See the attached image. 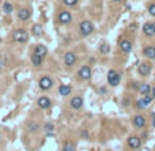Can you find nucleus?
Here are the masks:
<instances>
[{
  "mask_svg": "<svg viewBox=\"0 0 155 151\" xmlns=\"http://www.w3.org/2000/svg\"><path fill=\"white\" fill-rule=\"evenodd\" d=\"M62 151H77V148H76V144L73 142H66L65 144H63Z\"/></svg>",
  "mask_w": 155,
  "mask_h": 151,
  "instance_id": "22",
  "label": "nucleus"
},
{
  "mask_svg": "<svg viewBox=\"0 0 155 151\" xmlns=\"http://www.w3.org/2000/svg\"><path fill=\"white\" fill-rule=\"evenodd\" d=\"M30 18V10L29 8H21L18 11V19L21 21H27Z\"/></svg>",
  "mask_w": 155,
  "mask_h": 151,
  "instance_id": "18",
  "label": "nucleus"
},
{
  "mask_svg": "<svg viewBox=\"0 0 155 151\" xmlns=\"http://www.w3.org/2000/svg\"><path fill=\"white\" fill-rule=\"evenodd\" d=\"M152 26H154V30H155V22H154V24H152Z\"/></svg>",
  "mask_w": 155,
  "mask_h": 151,
  "instance_id": "35",
  "label": "nucleus"
},
{
  "mask_svg": "<svg viewBox=\"0 0 155 151\" xmlns=\"http://www.w3.org/2000/svg\"><path fill=\"white\" fill-rule=\"evenodd\" d=\"M58 92H59L60 96H69L70 92H72V87L67 85V84H60L59 88H58Z\"/></svg>",
  "mask_w": 155,
  "mask_h": 151,
  "instance_id": "16",
  "label": "nucleus"
},
{
  "mask_svg": "<svg viewBox=\"0 0 155 151\" xmlns=\"http://www.w3.org/2000/svg\"><path fill=\"white\" fill-rule=\"evenodd\" d=\"M148 12H150V15L155 17V4H150L148 6Z\"/></svg>",
  "mask_w": 155,
  "mask_h": 151,
  "instance_id": "30",
  "label": "nucleus"
},
{
  "mask_svg": "<svg viewBox=\"0 0 155 151\" xmlns=\"http://www.w3.org/2000/svg\"><path fill=\"white\" fill-rule=\"evenodd\" d=\"M84 106V99L82 96H73L72 99H70V107H72L73 110H80L81 107Z\"/></svg>",
  "mask_w": 155,
  "mask_h": 151,
  "instance_id": "10",
  "label": "nucleus"
},
{
  "mask_svg": "<svg viewBox=\"0 0 155 151\" xmlns=\"http://www.w3.org/2000/svg\"><path fill=\"white\" fill-rule=\"evenodd\" d=\"M143 54H144V56H146V58L154 61L155 59V47H152V45H148V47H146L143 50Z\"/></svg>",
  "mask_w": 155,
  "mask_h": 151,
  "instance_id": "17",
  "label": "nucleus"
},
{
  "mask_svg": "<svg viewBox=\"0 0 155 151\" xmlns=\"http://www.w3.org/2000/svg\"><path fill=\"white\" fill-rule=\"evenodd\" d=\"M12 40L17 43H26L29 40V34L25 29H17L12 33Z\"/></svg>",
  "mask_w": 155,
  "mask_h": 151,
  "instance_id": "2",
  "label": "nucleus"
},
{
  "mask_svg": "<svg viewBox=\"0 0 155 151\" xmlns=\"http://www.w3.org/2000/svg\"><path fill=\"white\" fill-rule=\"evenodd\" d=\"M27 129H29V132H32V133H37L40 130V125L37 124V122H30V124L27 125Z\"/></svg>",
  "mask_w": 155,
  "mask_h": 151,
  "instance_id": "23",
  "label": "nucleus"
},
{
  "mask_svg": "<svg viewBox=\"0 0 155 151\" xmlns=\"http://www.w3.org/2000/svg\"><path fill=\"white\" fill-rule=\"evenodd\" d=\"M107 81L111 87H118V84L121 83V76H119V73L117 70L111 69L107 73Z\"/></svg>",
  "mask_w": 155,
  "mask_h": 151,
  "instance_id": "3",
  "label": "nucleus"
},
{
  "mask_svg": "<svg viewBox=\"0 0 155 151\" xmlns=\"http://www.w3.org/2000/svg\"><path fill=\"white\" fill-rule=\"evenodd\" d=\"M76 62H77V55H76L73 51H69V52L65 54V56H63V63H65L66 67L74 66Z\"/></svg>",
  "mask_w": 155,
  "mask_h": 151,
  "instance_id": "4",
  "label": "nucleus"
},
{
  "mask_svg": "<svg viewBox=\"0 0 155 151\" xmlns=\"http://www.w3.org/2000/svg\"><path fill=\"white\" fill-rule=\"evenodd\" d=\"M32 33H33V36H41L43 34V26L41 25H39V24H36V25H33V28H32Z\"/></svg>",
  "mask_w": 155,
  "mask_h": 151,
  "instance_id": "21",
  "label": "nucleus"
},
{
  "mask_svg": "<svg viewBox=\"0 0 155 151\" xmlns=\"http://www.w3.org/2000/svg\"><path fill=\"white\" fill-rule=\"evenodd\" d=\"M143 33L147 36V37H152V36H155V30H154V26H152L151 22H147V24L143 25Z\"/></svg>",
  "mask_w": 155,
  "mask_h": 151,
  "instance_id": "15",
  "label": "nucleus"
},
{
  "mask_svg": "<svg viewBox=\"0 0 155 151\" xmlns=\"http://www.w3.org/2000/svg\"><path fill=\"white\" fill-rule=\"evenodd\" d=\"M113 2H121V0H113Z\"/></svg>",
  "mask_w": 155,
  "mask_h": 151,
  "instance_id": "36",
  "label": "nucleus"
},
{
  "mask_svg": "<svg viewBox=\"0 0 155 151\" xmlns=\"http://www.w3.org/2000/svg\"><path fill=\"white\" fill-rule=\"evenodd\" d=\"M136 107H137V109H139V110H144V109H147V104L144 103V100H143V99H140V100H137Z\"/></svg>",
  "mask_w": 155,
  "mask_h": 151,
  "instance_id": "27",
  "label": "nucleus"
},
{
  "mask_svg": "<svg viewBox=\"0 0 155 151\" xmlns=\"http://www.w3.org/2000/svg\"><path fill=\"white\" fill-rule=\"evenodd\" d=\"M118 45H119V48H121V51L125 54L132 52V48H133V45H132V43L129 41V40H121Z\"/></svg>",
  "mask_w": 155,
  "mask_h": 151,
  "instance_id": "14",
  "label": "nucleus"
},
{
  "mask_svg": "<svg viewBox=\"0 0 155 151\" xmlns=\"http://www.w3.org/2000/svg\"><path fill=\"white\" fill-rule=\"evenodd\" d=\"M91 77H92V69H91V66L85 65L82 67H80V70H78V78L80 80H89Z\"/></svg>",
  "mask_w": 155,
  "mask_h": 151,
  "instance_id": "5",
  "label": "nucleus"
},
{
  "mask_svg": "<svg viewBox=\"0 0 155 151\" xmlns=\"http://www.w3.org/2000/svg\"><path fill=\"white\" fill-rule=\"evenodd\" d=\"M155 118V113H152V120H154Z\"/></svg>",
  "mask_w": 155,
  "mask_h": 151,
  "instance_id": "34",
  "label": "nucleus"
},
{
  "mask_svg": "<svg viewBox=\"0 0 155 151\" xmlns=\"http://www.w3.org/2000/svg\"><path fill=\"white\" fill-rule=\"evenodd\" d=\"M0 137H2V136H0Z\"/></svg>",
  "mask_w": 155,
  "mask_h": 151,
  "instance_id": "38",
  "label": "nucleus"
},
{
  "mask_svg": "<svg viewBox=\"0 0 155 151\" xmlns=\"http://www.w3.org/2000/svg\"><path fill=\"white\" fill-rule=\"evenodd\" d=\"M110 45L107 44V43H103V44H100V47H99V51H100V54H103V55H107L108 52H110Z\"/></svg>",
  "mask_w": 155,
  "mask_h": 151,
  "instance_id": "24",
  "label": "nucleus"
},
{
  "mask_svg": "<svg viewBox=\"0 0 155 151\" xmlns=\"http://www.w3.org/2000/svg\"><path fill=\"white\" fill-rule=\"evenodd\" d=\"M33 54H34V55L41 56V58H45L47 54H48V48L45 47L44 44H37L36 47H34V50H33Z\"/></svg>",
  "mask_w": 155,
  "mask_h": 151,
  "instance_id": "12",
  "label": "nucleus"
},
{
  "mask_svg": "<svg viewBox=\"0 0 155 151\" xmlns=\"http://www.w3.org/2000/svg\"><path fill=\"white\" fill-rule=\"evenodd\" d=\"M52 85H54V81H52L51 77H48V76H44V77H41L39 80V87H40V89H43V91L51 89Z\"/></svg>",
  "mask_w": 155,
  "mask_h": 151,
  "instance_id": "7",
  "label": "nucleus"
},
{
  "mask_svg": "<svg viewBox=\"0 0 155 151\" xmlns=\"http://www.w3.org/2000/svg\"><path fill=\"white\" fill-rule=\"evenodd\" d=\"M3 11L6 12V14H11L12 11H14V6H12L11 3H8V2H6V3L3 4Z\"/></svg>",
  "mask_w": 155,
  "mask_h": 151,
  "instance_id": "25",
  "label": "nucleus"
},
{
  "mask_svg": "<svg viewBox=\"0 0 155 151\" xmlns=\"http://www.w3.org/2000/svg\"><path fill=\"white\" fill-rule=\"evenodd\" d=\"M37 106L40 107V109H50L51 106H52V103H51V99L47 98V96H41V98H39V100H37Z\"/></svg>",
  "mask_w": 155,
  "mask_h": 151,
  "instance_id": "13",
  "label": "nucleus"
},
{
  "mask_svg": "<svg viewBox=\"0 0 155 151\" xmlns=\"http://www.w3.org/2000/svg\"><path fill=\"white\" fill-rule=\"evenodd\" d=\"M93 30H95V26H93V24L91 21H82L80 24V26H78V32H80V34L82 37L91 36L93 33Z\"/></svg>",
  "mask_w": 155,
  "mask_h": 151,
  "instance_id": "1",
  "label": "nucleus"
},
{
  "mask_svg": "<svg viewBox=\"0 0 155 151\" xmlns=\"http://www.w3.org/2000/svg\"><path fill=\"white\" fill-rule=\"evenodd\" d=\"M151 63L148 62H143L139 65V67H137V73L140 74L141 77H148L150 73H151Z\"/></svg>",
  "mask_w": 155,
  "mask_h": 151,
  "instance_id": "8",
  "label": "nucleus"
},
{
  "mask_svg": "<svg viewBox=\"0 0 155 151\" xmlns=\"http://www.w3.org/2000/svg\"><path fill=\"white\" fill-rule=\"evenodd\" d=\"M151 87L148 85V84H141L140 87H139V92H140L141 95H151Z\"/></svg>",
  "mask_w": 155,
  "mask_h": 151,
  "instance_id": "20",
  "label": "nucleus"
},
{
  "mask_svg": "<svg viewBox=\"0 0 155 151\" xmlns=\"http://www.w3.org/2000/svg\"><path fill=\"white\" fill-rule=\"evenodd\" d=\"M30 62H32V65L34 66V67H39V66L43 65V62H44V58H41V56L34 55V54H33V55L30 56Z\"/></svg>",
  "mask_w": 155,
  "mask_h": 151,
  "instance_id": "19",
  "label": "nucleus"
},
{
  "mask_svg": "<svg viewBox=\"0 0 155 151\" xmlns=\"http://www.w3.org/2000/svg\"><path fill=\"white\" fill-rule=\"evenodd\" d=\"M151 96H152V98L155 99V87H154V88L151 89Z\"/></svg>",
  "mask_w": 155,
  "mask_h": 151,
  "instance_id": "32",
  "label": "nucleus"
},
{
  "mask_svg": "<svg viewBox=\"0 0 155 151\" xmlns=\"http://www.w3.org/2000/svg\"><path fill=\"white\" fill-rule=\"evenodd\" d=\"M152 125H154V128H155V118L152 120Z\"/></svg>",
  "mask_w": 155,
  "mask_h": 151,
  "instance_id": "33",
  "label": "nucleus"
},
{
  "mask_svg": "<svg viewBox=\"0 0 155 151\" xmlns=\"http://www.w3.org/2000/svg\"><path fill=\"white\" fill-rule=\"evenodd\" d=\"M141 99H143V100H144V103H146L147 106H148V104H150V103H151V102H152V99H154V98H152L151 95H144V96H143V98H141Z\"/></svg>",
  "mask_w": 155,
  "mask_h": 151,
  "instance_id": "29",
  "label": "nucleus"
},
{
  "mask_svg": "<svg viewBox=\"0 0 155 151\" xmlns=\"http://www.w3.org/2000/svg\"><path fill=\"white\" fill-rule=\"evenodd\" d=\"M147 121H146V117L141 116V114H137V116L133 117V125L134 128H137V129H143L144 126H146Z\"/></svg>",
  "mask_w": 155,
  "mask_h": 151,
  "instance_id": "11",
  "label": "nucleus"
},
{
  "mask_svg": "<svg viewBox=\"0 0 155 151\" xmlns=\"http://www.w3.org/2000/svg\"><path fill=\"white\" fill-rule=\"evenodd\" d=\"M77 2H78V0H63V3H65L67 7L76 6V4H77Z\"/></svg>",
  "mask_w": 155,
  "mask_h": 151,
  "instance_id": "28",
  "label": "nucleus"
},
{
  "mask_svg": "<svg viewBox=\"0 0 155 151\" xmlns=\"http://www.w3.org/2000/svg\"><path fill=\"white\" fill-rule=\"evenodd\" d=\"M54 124H51V122H47V124H44V126H43V129H44V132H48V133H51L52 130H54Z\"/></svg>",
  "mask_w": 155,
  "mask_h": 151,
  "instance_id": "26",
  "label": "nucleus"
},
{
  "mask_svg": "<svg viewBox=\"0 0 155 151\" xmlns=\"http://www.w3.org/2000/svg\"><path fill=\"white\" fill-rule=\"evenodd\" d=\"M126 144H128V147L131 148V150H139L141 146V139L139 136H129L128 140H126Z\"/></svg>",
  "mask_w": 155,
  "mask_h": 151,
  "instance_id": "6",
  "label": "nucleus"
},
{
  "mask_svg": "<svg viewBox=\"0 0 155 151\" xmlns=\"http://www.w3.org/2000/svg\"><path fill=\"white\" fill-rule=\"evenodd\" d=\"M72 19H73V17L69 11H62L59 15H58V22L62 25H69L72 22Z\"/></svg>",
  "mask_w": 155,
  "mask_h": 151,
  "instance_id": "9",
  "label": "nucleus"
},
{
  "mask_svg": "<svg viewBox=\"0 0 155 151\" xmlns=\"http://www.w3.org/2000/svg\"><path fill=\"white\" fill-rule=\"evenodd\" d=\"M82 136H84V137H87V139H88V137H89V133H88L87 130H82Z\"/></svg>",
  "mask_w": 155,
  "mask_h": 151,
  "instance_id": "31",
  "label": "nucleus"
},
{
  "mask_svg": "<svg viewBox=\"0 0 155 151\" xmlns=\"http://www.w3.org/2000/svg\"><path fill=\"white\" fill-rule=\"evenodd\" d=\"M0 44H2V39H0Z\"/></svg>",
  "mask_w": 155,
  "mask_h": 151,
  "instance_id": "37",
  "label": "nucleus"
}]
</instances>
